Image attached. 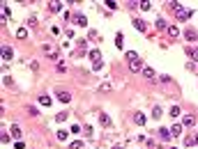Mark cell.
<instances>
[{"label": "cell", "mask_w": 198, "mask_h": 149, "mask_svg": "<svg viewBox=\"0 0 198 149\" xmlns=\"http://www.w3.org/2000/svg\"><path fill=\"white\" fill-rule=\"evenodd\" d=\"M175 16H177L180 21H189L191 16H194V11H191V9H184V7H180V9L175 11Z\"/></svg>", "instance_id": "1"}, {"label": "cell", "mask_w": 198, "mask_h": 149, "mask_svg": "<svg viewBox=\"0 0 198 149\" xmlns=\"http://www.w3.org/2000/svg\"><path fill=\"white\" fill-rule=\"evenodd\" d=\"M58 99L62 101V103H69V101H72V94L69 92H65V89H58V94H55Z\"/></svg>", "instance_id": "2"}, {"label": "cell", "mask_w": 198, "mask_h": 149, "mask_svg": "<svg viewBox=\"0 0 198 149\" xmlns=\"http://www.w3.org/2000/svg\"><path fill=\"white\" fill-rule=\"evenodd\" d=\"M145 122H148V119H145L143 112H134V124H136V126H145Z\"/></svg>", "instance_id": "3"}, {"label": "cell", "mask_w": 198, "mask_h": 149, "mask_svg": "<svg viewBox=\"0 0 198 149\" xmlns=\"http://www.w3.org/2000/svg\"><path fill=\"white\" fill-rule=\"evenodd\" d=\"M129 69H131V71H141V69H143V62H141L138 57L131 60V62H129Z\"/></svg>", "instance_id": "4"}, {"label": "cell", "mask_w": 198, "mask_h": 149, "mask_svg": "<svg viewBox=\"0 0 198 149\" xmlns=\"http://www.w3.org/2000/svg\"><path fill=\"white\" fill-rule=\"evenodd\" d=\"M184 145H187V147L198 145V133H196V135H187V138H184Z\"/></svg>", "instance_id": "5"}, {"label": "cell", "mask_w": 198, "mask_h": 149, "mask_svg": "<svg viewBox=\"0 0 198 149\" xmlns=\"http://www.w3.org/2000/svg\"><path fill=\"white\" fill-rule=\"evenodd\" d=\"M184 39H187V41H196V39H198V32H196V30H189V28H187V32H184Z\"/></svg>", "instance_id": "6"}, {"label": "cell", "mask_w": 198, "mask_h": 149, "mask_svg": "<svg viewBox=\"0 0 198 149\" xmlns=\"http://www.w3.org/2000/svg\"><path fill=\"white\" fill-rule=\"evenodd\" d=\"M74 21H76L81 28H85V25H88V19H85V14H76V16H74Z\"/></svg>", "instance_id": "7"}, {"label": "cell", "mask_w": 198, "mask_h": 149, "mask_svg": "<svg viewBox=\"0 0 198 149\" xmlns=\"http://www.w3.org/2000/svg\"><path fill=\"white\" fill-rule=\"evenodd\" d=\"M134 25H136V30H141V32H145V30H148V25H145L143 19H134Z\"/></svg>", "instance_id": "8"}, {"label": "cell", "mask_w": 198, "mask_h": 149, "mask_svg": "<svg viewBox=\"0 0 198 149\" xmlns=\"http://www.w3.org/2000/svg\"><path fill=\"white\" fill-rule=\"evenodd\" d=\"M90 60H92V64L101 62V53H99V51H90Z\"/></svg>", "instance_id": "9"}, {"label": "cell", "mask_w": 198, "mask_h": 149, "mask_svg": "<svg viewBox=\"0 0 198 149\" xmlns=\"http://www.w3.org/2000/svg\"><path fill=\"white\" fill-rule=\"evenodd\" d=\"M143 74H145V78H150V80H154V78H157L154 69H150V67H145V69H143Z\"/></svg>", "instance_id": "10"}, {"label": "cell", "mask_w": 198, "mask_h": 149, "mask_svg": "<svg viewBox=\"0 0 198 149\" xmlns=\"http://www.w3.org/2000/svg\"><path fill=\"white\" fill-rule=\"evenodd\" d=\"M187 55L194 60V62H198V48H189V46H187Z\"/></svg>", "instance_id": "11"}, {"label": "cell", "mask_w": 198, "mask_h": 149, "mask_svg": "<svg viewBox=\"0 0 198 149\" xmlns=\"http://www.w3.org/2000/svg\"><path fill=\"white\" fill-rule=\"evenodd\" d=\"M159 135H161V140H168V138H173L171 129H159Z\"/></svg>", "instance_id": "12"}, {"label": "cell", "mask_w": 198, "mask_h": 149, "mask_svg": "<svg viewBox=\"0 0 198 149\" xmlns=\"http://www.w3.org/2000/svg\"><path fill=\"white\" fill-rule=\"evenodd\" d=\"M44 53H46V55H49L51 60H58V53H55L53 48H51V46H44Z\"/></svg>", "instance_id": "13"}, {"label": "cell", "mask_w": 198, "mask_h": 149, "mask_svg": "<svg viewBox=\"0 0 198 149\" xmlns=\"http://www.w3.org/2000/svg\"><path fill=\"white\" fill-rule=\"evenodd\" d=\"M0 55H2V60H12V55H14V53H12V48H9V46H5Z\"/></svg>", "instance_id": "14"}, {"label": "cell", "mask_w": 198, "mask_h": 149, "mask_svg": "<svg viewBox=\"0 0 198 149\" xmlns=\"http://www.w3.org/2000/svg\"><path fill=\"white\" fill-rule=\"evenodd\" d=\"M9 133H12V135H14V138H16V140H19V138H21V135H23V133H21V129H19V126H16V124H14V126H12V129H9Z\"/></svg>", "instance_id": "15"}, {"label": "cell", "mask_w": 198, "mask_h": 149, "mask_svg": "<svg viewBox=\"0 0 198 149\" xmlns=\"http://www.w3.org/2000/svg\"><path fill=\"white\" fill-rule=\"evenodd\" d=\"M60 9H62L60 2H49V11H53V14H55V11H60Z\"/></svg>", "instance_id": "16"}, {"label": "cell", "mask_w": 198, "mask_h": 149, "mask_svg": "<svg viewBox=\"0 0 198 149\" xmlns=\"http://www.w3.org/2000/svg\"><path fill=\"white\" fill-rule=\"evenodd\" d=\"M39 106L49 108V106H51V99H49V97H44V94H42V97H39Z\"/></svg>", "instance_id": "17"}, {"label": "cell", "mask_w": 198, "mask_h": 149, "mask_svg": "<svg viewBox=\"0 0 198 149\" xmlns=\"http://www.w3.org/2000/svg\"><path fill=\"white\" fill-rule=\"evenodd\" d=\"M69 133H72V131H62V129H60V131H58V140H60V142H62V140H67V135H69Z\"/></svg>", "instance_id": "18"}, {"label": "cell", "mask_w": 198, "mask_h": 149, "mask_svg": "<svg viewBox=\"0 0 198 149\" xmlns=\"http://www.w3.org/2000/svg\"><path fill=\"white\" fill-rule=\"evenodd\" d=\"M16 37H19V39H26L28 37V30L26 28H19V30H16Z\"/></svg>", "instance_id": "19"}, {"label": "cell", "mask_w": 198, "mask_h": 149, "mask_svg": "<svg viewBox=\"0 0 198 149\" xmlns=\"http://www.w3.org/2000/svg\"><path fill=\"white\" fill-rule=\"evenodd\" d=\"M99 122H101L104 126H111V117L108 115H99Z\"/></svg>", "instance_id": "20"}, {"label": "cell", "mask_w": 198, "mask_h": 149, "mask_svg": "<svg viewBox=\"0 0 198 149\" xmlns=\"http://www.w3.org/2000/svg\"><path fill=\"white\" fill-rule=\"evenodd\" d=\"M69 149H83V142H81V140H74L72 145H69Z\"/></svg>", "instance_id": "21"}, {"label": "cell", "mask_w": 198, "mask_h": 149, "mask_svg": "<svg viewBox=\"0 0 198 149\" xmlns=\"http://www.w3.org/2000/svg\"><path fill=\"white\" fill-rule=\"evenodd\" d=\"M194 124H196V119H194V117H189V115L184 117V126H194Z\"/></svg>", "instance_id": "22"}, {"label": "cell", "mask_w": 198, "mask_h": 149, "mask_svg": "<svg viewBox=\"0 0 198 149\" xmlns=\"http://www.w3.org/2000/svg\"><path fill=\"white\" fill-rule=\"evenodd\" d=\"M67 117H69V112H58V115H55V119H58V122H65Z\"/></svg>", "instance_id": "23"}, {"label": "cell", "mask_w": 198, "mask_h": 149, "mask_svg": "<svg viewBox=\"0 0 198 149\" xmlns=\"http://www.w3.org/2000/svg\"><path fill=\"white\" fill-rule=\"evenodd\" d=\"M150 5H152V2H148V0H143V2H138V7H141L143 11H148V9H150Z\"/></svg>", "instance_id": "24"}, {"label": "cell", "mask_w": 198, "mask_h": 149, "mask_svg": "<svg viewBox=\"0 0 198 149\" xmlns=\"http://www.w3.org/2000/svg\"><path fill=\"white\" fill-rule=\"evenodd\" d=\"M122 39H125L122 32H118V37H115V46H118V48H122Z\"/></svg>", "instance_id": "25"}, {"label": "cell", "mask_w": 198, "mask_h": 149, "mask_svg": "<svg viewBox=\"0 0 198 149\" xmlns=\"http://www.w3.org/2000/svg\"><path fill=\"white\" fill-rule=\"evenodd\" d=\"M104 5H106L108 9H118V2H113V0H106V2H104Z\"/></svg>", "instance_id": "26"}, {"label": "cell", "mask_w": 198, "mask_h": 149, "mask_svg": "<svg viewBox=\"0 0 198 149\" xmlns=\"http://www.w3.org/2000/svg\"><path fill=\"white\" fill-rule=\"evenodd\" d=\"M0 142H2V145H7V142H9V135L5 133V131H2V133H0Z\"/></svg>", "instance_id": "27"}, {"label": "cell", "mask_w": 198, "mask_h": 149, "mask_svg": "<svg viewBox=\"0 0 198 149\" xmlns=\"http://www.w3.org/2000/svg\"><path fill=\"white\" fill-rule=\"evenodd\" d=\"M168 30V34H171V37H177V28L175 25H171V28H166Z\"/></svg>", "instance_id": "28"}, {"label": "cell", "mask_w": 198, "mask_h": 149, "mask_svg": "<svg viewBox=\"0 0 198 149\" xmlns=\"http://www.w3.org/2000/svg\"><path fill=\"white\" fill-rule=\"evenodd\" d=\"M78 53H85V39H78Z\"/></svg>", "instance_id": "29"}, {"label": "cell", "mask_w": 198, "mask_h": 149, "mask_svg": "<svg viewBox=\"0 0 198 149\" xmlns=\"http://www.w3.org/2000/svg\"><path fill=\"white\" fill-rule=\"evenodd\" d=\"M152 117H161V108H159V106H154V108H152Z\"/></svg>", "instance_id": "30"}, {"label": "cell", "mask_w": 198, "mask_h": 149, "mask_svg": "<svg viewBox=\"0 0 198 149\" xmlns=\"http://www.w3.org/2000/svg\"><path fill=\"white\" fill-rule=\"evenodd\" d=\"M180 115V108H177V106H173V108H171V117H177Z\"/></svg>", "instance_id": "31"}, {"label": "cell", "mask_w": 198, "mask_h": 149, "mask_svg": "<svg viewBox=\"0 0 198 149\" xmlns=\"http://www.w3.org/2000/svg\"><path fill=\"white\" fill-rule=\"evenodd\" d=\"M180 131H182V126H177V124H175V126L171 129V133H173V135H180Z\"/></svg>", "instance_id": "32"}, {"label": "cell", "mask_w": 198, "mask_h": 149, "mask_svg": "<svg viewBox=\"0 0 198 149\" xmlns=\"http://www.w3.org/2000/svg\"><path fill=\"white\" fill-rule=\"evenodd\" d=\"M108 89H111V85H108V83H104V85H99V92H108Z\"/></svg>", "instance_id": "33"}, {"label": "cell", "mask_w": 198, "mask_h": 149, "mask_svg": "<svg viewBox=\"0 0 198 149\" xmlns=\"http://www.w3.org/2000/svg\"><path fill=\"white\" fill-rule=\"evenodd\" d=\"M138 55H136V53H134V51H129V53H127V60H129V62H131V60H136Z\"/></svg>", "instance_id": "34"}, {"label": "cell", "mask_w": 198, "mask_h": 149, "mask_svg": "<svg viewBox=\"0 0 198 149\" xmlns=\"http://www.w3.org/2000/svg\"><path fill=\"white\" fill-rule=\"evenodd\" d=\"M2 85H12V78H9V76H2Z\"/></svg>", "instance_id": "35"}, {"label": "cell", "mask_w": 198, "mask_h": 149, "mask_svg": "<svg viewBox=\"0 0 198 149\" xmlns=\"http://www.w3.org/2000/svg\"><path fill=\"white\" fill-rule=\"evenodd\" d=\"M171 149H177V147H171Z\"/></svg>", "instance_id": "36"}]
</instances>
